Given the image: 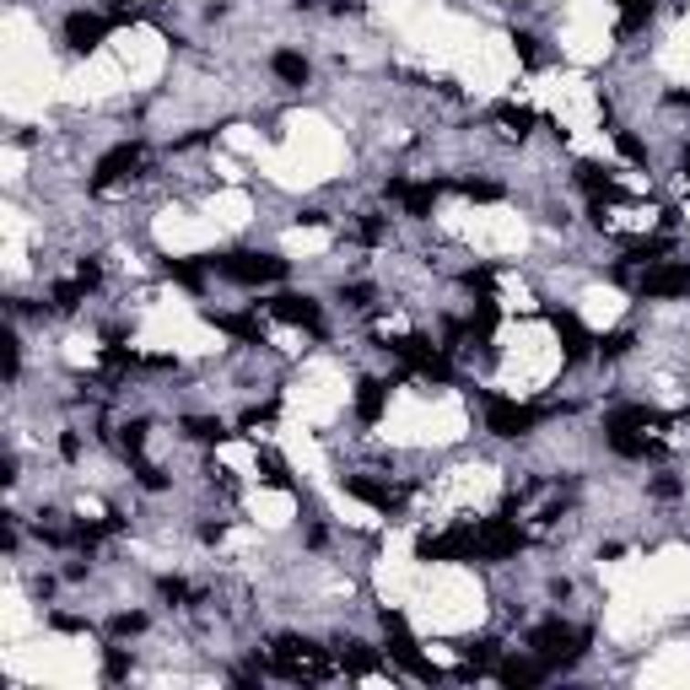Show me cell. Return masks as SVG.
<instances>
[{
    "instance_id": "obj_1",
    "label": "cell",
    "mask_w": 690,
    "mask_h": 690,
    "mask_svg": "<svg viewBox=\"0 0 690 690\" xmlns=\"http://www.w3.org/2000/svg\"><path fill=\"white\" fill-rule=\"evenodd\" d=\"M480 400H486V432L491 437H528L539 421L567 410V404H518V400H502V394H480Z\"/></svg>"
},
{
    "instance_id": "obj_2",
    "label": "cell",
    "mask_w": 690,
    "mask_h": 690,
    "mask_svg": "<svg viewBox=\"0 0 690 690\" xmlns=\"http://www.w3.org/2000/svg\"><path fill=\"white\" fill-rule=\"evenodd\" d=\"M265 669L281 674V680H324L335 664H329L324 647H313V642H302V636H276V653L265 658Z\"/></svg>"
},
{
    "instance_id": "obj_3",
    "label": "cell",
    "mask_w": 690,
    "mask_h": 690,
    "mask_svg": "<svg viewBox=\"0 0 690 690\" xmlns=\"http://www.w3.org/2000/svg\"><path fill=\"white\" fill-rule=\"evenodd\" d=\"M588 642H593V632H588V626H567V621H539V626L528 632V647H534L550 669L577 664V658L588 653Z\"/></svg>"
},
{
    "instance_id": "obj_4",
    "label": "cell",
    "mask_w": 690,
    "mask_h": 690,
    "mask_svg": "<svg viewBox=\"0 0 690 690\" xmlns=\"http://www.w3.org/2000/svg\"><path fill=\"white\" fill-rule=\"evenodd\" d=\"M205 265L237 287H265V281L287 276V259H276V254H222V259H205Z\"/></svg>"
},
{
    "instance_id": "obj_5",
    "label": "cell",
    "mask_w": 690,
    "mask_h": 690,
    "mask_svg": "<svg viewBox=\"0 0 690 690\" xmlns=\"http://www.w3.org/2000/svg\"><path fill=\"white\" fill-rule=\"evenodd\" d=\"M480 556V528H443L415 539V561H475Z\"/></svg>"
},
{
    "instance_id": "obj_6",
    "label": "cell",
    "mask_w": 690,
    "mask_h": 690,
    "mask_svg": "<svg viewBox=\"0 0 690 690\" xmlns=\"http://www.w3.org/2000/svg\"><path fill=\"white\" fill-rule=\"evenodd\" d=\"M389 350L400 356L410 372H421V378H432V383H448V378H454V367H448L443 345H432L426 335H404V340H394Z\"/></svg>"
},
{
    "instance_id": "obj_7",
    "label": "cell",
    "mask_w": 690,
    "mask_h": 690,
    "mask_svg": "<svg viewBox=\"0 0 690 690\" xmlns=\"http://www.w3.org/2000/svg\"><path fill=\"white\" fill-rule=\"evenodd\" d=\"M383 636H389V653H394V664H404L415 680H443V669H432L426 658H421V647H415V636L404 626L400 610H383Z\"/></svg>"
},
{
    "instance_id": "obj_8",
    "label": "cell",
    "mask_w": 690,
    "mask_h": 690,
    "mask_svg": "<svg viewBox=\"0 0 690 690\" xmlns=\"http://www.w3.org/2000/svg\"><path fill=\"white\" fill-rule=\"evenodd\" d=\"M518 550H523V528L513 518H486L480 523V556L486 561H513Z\"/></svg>"
},
{
    "instance_id": "obj_9",
    "label": "cell",
    "mask_w": 690,
    "mask_h": 690,
    "mask_svg": "<svg viewBox=\"0 0 690 690\" xmlns=\"http://www.w3.org/2000/svg\"><path fill=\"white\" fill-rule=\"evenodd\" d=\"M141 157H146V152H141L135 141H124V146H114V152H103L98 168H92V189H114L119 178H130V172L141 168Z\"/></svg>"
},
{
    "instance_id": "obj_10",
    "label": "cell",
    "mask_w": 690,
    "mask_h": 690,
    "mask_svg": "<svg viewBox=\"0 0 690 690\" xmlns=\"http://www.w3.org/2000/svg\"><path fill=\"white\" fill-rule=\"evenodd\" d=\"M109 27H114V16H92V11H70V16H65V44H70L76 55H87V49H98V44L109 38Z\"/></svg>"
},
{
    "instance_id": "obj_11",
    "label": "cell",
    "mask_w": 690,
    "mask_h": 690,
    "mask_svg": "<svg viewBox=\"0 0 690 690\" xmlns=\"http://www.w3.org/2000/svg\"><path fill=\"white\" fill-rule=\"evenodd\" d=\"M550 329H556V340H561V350H567V361H582V356L593 350V335L582 329V319H577V313L550 308Z\"/></svg>"
},
{
    "instance_id": "obj_12",
    "label": "cell",
    "mask_w": 690,
    "mask_h": 690,
    "mask_svg": "<svg viewBox=\"0 0 690 690\" xmlns=\"http://www.w3.org/2000/svg\"><path fill=\"white\" fill-rule=\"evenodd\" d=\"M642 297H690V265H653L642 276Z\"/></svg>"
},
{
    "instance_id": "obj_13",
    "label": "cell",
    "mask_w": 690,
    "mask_h": 690,
    "mask_svg": "<svg viewBox=\"0 0 690 690\" xmlns=\"http://www.w3.org/2000/svg\"><path fill=\"white\" fill-rule=\"evenodd\" d=\"M345 491H350L356 502L378 507V513H394V507H400V491L383 486V480H372V475H345Z\"/></svg>"
},
{
    "instance_id": "obj_14",
    "label": "cell",
    "mask_w": 690,
    "mask_h": 690,
    "mask_svg": "<svg viewBox=\"0 0 690 690\" xmlns=\"http://www.w3.org/2000/svg\"><path fill=\"white\" fill-rule=\"evenodd\" d=\"M270 313L281 319V324H302V329H319L324 319H319V302L313 297H297V291H281L276 302H270Z\"/></svg>"
},
{
    "instance_id": "obj_15",
    "label": "cell",
    "mask_w": 690,
    "mask_h": 690,
    "mask_svg": "<svg viewBox=\"0 0 690 690\" xmlns=\"http://www.w3.org/2000/svg\"><path fill=\"white\" fill-rule=\"evenodd\" d=\"M545 674H550V664H545V658H507V664L497 669V680H502L507 690H528V685H539Z\"/></svg>"
},
{
    "instance_id": "obj_16",
    "label": "cell",
    "mask_w": 690,
    "mask_h": 690,
    "mask_svg": "<svg viewBox=\"0 0 690 690\" xmlns=\"http://www.w3.org/2000/svg\"><path fill=\"white\" fill-rule=\"evenodd\" d=\"M383 404H389V383H378V378H361L356 383V421L361 426H378L383 421Z\"/></svg>"
},
{
    "instance_id": "obj_17",
    "label": "cell",
    "mask_w": 690,
    "mask_h": 690,
    "mask_svg": "<svg viewBox=\"0 0 690 690\" xmlns=\"http://www.w3.org/2000/svg\"><path fill=\"white\" fill-rule=\"evenodd\" d=\"M664 415L653 410V404H621V410H610L604 415V432H615V426H626V432H647V426H658Z\"/></svg>"
},
{
    "instance_id": "obj_18",
    "label": "cell",
    "mask_w": 690,
    "mask_h": 690,
    "mask_svg": "<svg viewBox=\"0 0 690 690\" xmlns=\"http://www.w3.org/2000/svg\"><path fill=\"white\" fill-rule=\"evenodd\" d=\"M443 189H448L443 178H432V183H404V194H400L404 216H432V205H437V194H443Z\"/></svg>"
},
{
    "instance_id": "obj_19",
    "label": "cell",
    "mask_w": 690,
    "mask_h": 690,
    "mask_svg": "<svg viewBox=\"0 0 690 690\" xmlns=\"http://www.w3.org/2000/svg\"><path fill=\"white\" fill-rule=\"evenodd\" d=\"M222 335H232V340H254V345H265V329H259V319H237V313H205Z\"/></svg>"
},
{
    "instance_id": "obj_20",
    "label": "cell",
    "mask_w": 690,
    "mask_h": 690,
    "mask_svg": "<svg viewBox=\"0 0 690 690\" xmlns=\"http://www.w3.org/2000/svg\"><path fill=\"white\" fill-rule=\"evenodd\" d=\"M615 5H621V22H615V33H621V38L642 33V27L653 22V11H658L653 0H615Z\"/></svg>"
},
{
    "instance_id": "obj_21",
    "label": "cell",
    "mask_w": 690,
    "mask_h": 690,
    "mask_svg": "<svg viewBox=\"0 0 690 690\" xmlns=\"http://www.w3.org/2000/svg\"><path fill=\"white\" fill-rule=\"evenodd\" d=\"M577 183H582L588 194H604V200H621V183L610 178V168H599V162H582V168H577Z\"/></svg>"
},
{
    "instance_id": "obj_22",
    "label": "cell",
    "mask_w": 690,
    "mask_h": 690,
    "mask_svg": "<svg viewBox=\"0 0 690 690\" xmlns=\"http://www.w3.org/2000/svg\"><path fill=\"white\" fill-rule=\"evenodd\" d=\"M270 70H276L287 87H302V81H308V59L297 55V49H276V55H270Z\"/></svg>"
},
{
    "instance_id": "obj_23",
    "label": "cell",
    "mask_w": 690,
    "mask_h": 690,
    "mask_svg": "<svg viewBox=\"0 0 690 690\" xmlns=\"http://www.w3.org/2000/svg\"><path fill=\"white\" fill-rule=\"evenodd\" d=\"M340 669L345 674H372V669H378V653L361 647V642H345L340 647Z\"/></svg>"
},
{
    "instance_id": "obj_24",
    "label": "cell",
    "mask_w": 690,
    "mask_h": 690,
    "mask_svg": "<svg viewBox=\"0 0 690 690\" xmlns=\"http://www.w3.org/2000/svg\"><path fill=\"white\" fill-rule=\"evenodd\" d=\"M162 270H168V281H178V287H189V291L205 287V265H194V259H168Z\"/></svg>"
},
{
    "instance_id": "obj_25",
    "label": "cell",
    "mask_w": 690,
    "mask_h": 690,
    "mask_svg": "<svg viewBox=\"0 0 690 690\" xmlns=\"http://www.w3.org/2000/svg\"><path fill=\"white\" fill-rule=\"evenodd\" d=\"M491 114L502 119V124H507V130H513V135H528V130H534V124H539V114H534V109H518V103H497V109H491Z\"/></svg>"
},
{
    "instance_id": "obj_26",
    "label": "cell",
    "mask_w": 690,
    "mask_h": 690,
    "mask_svg": "<svg viewBox=\"0 0 690 690\" xmlns=\"http://www.w3.org/2000/svg\"><path fill=\"white\" fill-rule=\"evenodd\" d=\"M604 437H610V448H615L621 459H647V437H636L626 426H615V432H604Z\"/></svg>"
},
{
    "instance_id": "obj_27",
    "label": "cell",
    "mask_w": 690,
    "mask_h": 690,
    "mask_svg": "<svg viewBox=\"0 0 690 690\" xmlns=\"http://www.w3.org/2000/svg\"><path fill=\"white\" fill-rule=\"evenodd\" d=\"M49 302H55V313H76V308L87 302V287H81V281H59V287L49 291Z\"/></svg>"
},
{
    "instance_id": "obj_28",
    "label": "cell",
    "mask_w": 690,
    "mask_h": 690,
    "mask_svg": "<svg viewBox=\"0 0 690 690\" xmlns=\"http://www.w3.org/2000/svg\"><path fill=\"white\" fill-rule=\"evenodd\" d=\"M183 432H189L194 443H222V437H227V426H222V421H211V415H189V421H183Z\"/></svg>"
},
{
    "instance_id": "obj_29",
    "label": "cell",
    "mask_w": 690,
    "mask_h": 690,
    "mask_svg": "<svg viewBox=\"0 0 690 690\" xmlns=\"http://www.w3.org/2000/svg\"><path fill=\"white\" fill-rule=\"evenodd\" d=\"M497 319H502V313H497V297H480V302H475V319H469V329L486 340V335L497 329Z\"/></svg>"
},
{
    "instance_id": "obj_30",
    "label": "cell",
    "mask_w": 690,
    "mask_h": 690,
    "mask_svg": "<svg viewBox=\"0 0 690 690\" xmlns=\"http://www.w3.org/2000/svg\"><path fill=\"white\" fill-rule=\"evenodd\" d=\"M664 254H669V243H664V237H636V243H626V259H636V265L664 259Z\"/></svg>"
},
{
    "instance_id": "obj_31",
    "label": "cell",
    "mask_w": 690,
    "mask_h": 690,
    "mask_svg": "<svg viewBox=\"0 0 690 690\" xmlns=\"http://www.w3.org/2000/svg\"><path fill=\"white\" fill-rule=\"evenodd\" d=\"M469 200H480V205H491V200H502V183H491V178H464L459 183Z\"/></svg>"
},
{
    "instance_id": "obj_32",
    "label": "cell",
    "mask_w": 690,
    "mask_h": 690,
    "mask_svg": "<svg viewBox=\"0 0 690 690\" xmlns=\"http://www.w3.org/2000/svg\"><path fill=\"white\" fill-rule=\"evenodd\" d=\"M599 345V356H604V361H615V356H626V350H632V329H615V335H604V340H593Z\"/></svg>"
},
{
    "instance_id": "obj_33",
    "label": "cell",
    "mask_w": 690,
    "mask_h": 690,
    "mask_svg": "<svg viewBox=\"0 0 690 690\" xmlns=\"http://www.w3.org/2000/svg\"><path fill=\"white\" fill-rule=\"evenodd\" d=\"M119 443H124L130 459H141V448H146V421H130V426L119 432Z\"/></svg>"
},
{
    "instance_id": "obj_34",
    "label": "cell",
    "mask_w": 690,
    "mask_h": 690,
    "mask_svg": "<svg viewBox=\"0 0 690 690\" xmlns=\"http://www.w3.org/2000/svg\"><path fill=\"white\" fill-rule=\"evenodd\" d=\"M114 636H141L146 632V615L141 610H124V615H114V626H109Z\"/></svg>"
},
{
    "instance_id": "obj_35",
    "label": "cell",
    "mask_w": 690,
    "mask_h": 690,
    "mask_svg": "<svg viewBox=\"0 0 690 690\" xmlns=\"http://www.w3.org/2000/svg\"><path fill=\"white\" fill-rule=\"evenodd\" d=\"M615 146H621V157H626V162H647V146L636 141L632 130H615Z\"/></svg>"
},
{
    "instance_id": "obj_36",
    "label": "cell",
    "mask_w": 690,
    "mask_h": 690,
    "mask_svg": "<svg viewBox=\"0 0 690 690\" xmlns=\"http://www.w3.org/2000/svg\"><path fill=\"white\" fill-rule=\"evenodd\" d=\"M103 674H109V680H124V674H130V653H124V647H109V653H103Z\"/></svg>"
},
{
    "instance_id": "obj_37",
    "label": "cell",
    "mask_w": 690,
    "mask_h": 690,
    "mask_svg": "<svg viewBox=\"0 0 690 690\" xmlns=\"http://www.w3.org/2000/svg\"><path fill=\"white\" fill-rule=\"evenodd\" d=\"M259 469H265V480H270V486H281V491H291V475H287V464L276 459V454H265V459H259Z\"/></svg>"
},
{
    "instance_id": "obj_38",
    "label": "cell",
    "mask_w": 690,
    "mask_h": 690,
    "mask_svg": "<svg viewBox=\"0 0 690 690\" xmlns=\"http://www.w3.org/2000/svg\"><path fill=\"white\" fill-rule=\"evenodd\" d=\"M340 302L345 308H367V302H372V287H367V281H350V287H340Z\"/></svg>"
},
{
    "instance_id": "obj_39",
    "label": "cell",
    "mask_w": 690,
    "mask_h": 690,
    "mask_svg": "<svg viewBox=\"0 0 690 690\" xmlns=\"http://www.w3.org/2000/svg\"><path fill=\"white\" fill-rule=\"evenodd\" d=\"M491 281H497V270H491V265H480V270H469V276H464V287L480 291V297H491Z\"/></svg>"
},
{
    "instance_id": "obj_40",
    "label": "cell",
    "mask_w": 690,
    "mask_h": 690,
    "mask_svg": "<svg viewBox=\"0 0 690 690\" xmlns=\"http://www.w3.org/2000/svg\"><path fill=\"white\" fill-rule=\"evenodd\" d=\"M513 49L523 65H539V44H534V33H513Z\"/></svg>"
},
{
    "instance_id": "obj_41",
    "label": "cell",
    "mask_w": 690,
    "mask_h": 690,
    "mask_svg": "<svg viewBox=\"0 0 690 690\" xmlns=\"http://www.w3.org/2000/svg\"><path fill=\"white\" fill-rule=\"evenodd\" d=\"M135 475H141V486H146V491H162V486H168V475H162V469H152V464H141V459H135Z\"/></svg>"
},
{
    "instance_id": "obj_42",
    "label": "cell",
    "mask_w": 690,
    "mask_h": 690,
    "mask_svg": "<svg viewBox=\"0 0 690 690\" xmlns=\"http://www.w3.org/2000/svg\"><path fill=\"white\" fill-rule=\"evenodd\" d=\"M76 281H81V287H87V291L98 287V281H103V270H98V259H81V265H76Z\"/></svg>"
},
{
    "instance_id": "obj_43",
    "label": "cell",
    "mask_w": 690,
    "mask_h": 690,
    "mask_svg": "<svg viewBox=\"0 0 690 690\" xmlns=\"http://www.w3.org/2000/svg\"><path fill=\"white\" fill-rule=\"evenodd\" d=\"M162 599L183 604V599H189V582H183V577H162Z\"/></svg>"
},
{
    "instance_id": "obj_44",
    "label": "cell",
    "mask_w": 690,
    "mask_h": 690,
    "mask_svg": "<svg viewBox=\"0 0 690 690\" xmlns=\"http://www.w3.org/2000/svg\"><path fill=\"white\" fill-rule=\"evenodd\" d=\"M49 626H55V632H92V626H87V621H81V615H49Z\"/></svg>"
},
{
    "instance_id": "obj_45",
    "label": "cell",
    "mask_w": 690,
    "mask_h": 690,
    "mask_svg": "<svg viewBox=\"0 0 690 690\" xmlns=\"http://www.w3.org/2000/svg\"><path fill=\"white\" fill-rule=\"evenodd\" d=\"M653 497L674 502V497H680V480H674V475H658V480H653Z\"/></svg>"
},
{
    "instance_id": "obj_46",
    "label": "cell",
    "mask_w": 690,
    "mask_h": 690,
    "mask_svg": "<svg viewBox=\"0 0 690 690\" xmlns=\"http://www.w3.org/2000/svg\"><path fill=\"white\" fill-rule=\"evenodd\" d=\"M356 237H361V243H383V222H378V216H367V222L356 227Z\"/></svg>"
},
{
    "instance_id": "obj_47",
    "label": "cell",
    "mask_w": 690,
    "mask_h": 690,
    "mask_svg": "<svg viewBox=\"0 0 690 690\" xmlns=\"http://www.w3.org/2000/svg\"><path fill=\"white\" fill-rule=\"evenodd\" d=\"M59 454H65V459H76V454H81V437H76V432H70V437H59Z\"/></svg>"
},
{
    "instance_id": "obj_48",
    "label": "cell",
    "mask_w": 690,
    "mask_h": 690,
    "mask_svg": "<svg viewBox=\"0 0 690 690\" xmlns=\"http://www.w3.org/2000/svg\"><path fill=\"white\" fill-rule=\"evenodd\" d=\"M669 103H674V109H690V92H669Z\"/></svg>"
},
{
    "instance_id": "obj_49",
    "label": "cell",
    "mask_w": 690,
    "mask_h": 690,
    "mask_svg": "<svg viewBox=\"0 0 690 690\" xmlns=\"http://www.w3.org/2000/svg\"><path fill=\"white\" fill-rule=\"evenodd\" d=\"M297 5H319V0H297Z\"/></svg>"
},
{
    "instance_id": "obj_50",
    "label": "cell",
    "mask_w": 690,
    "mask_h": 690,
    "mask_svg": "<svg viewBox=\"0 0 690 690\" xmlns=\"http://www.w3.org/2000/svg\"><path fill=\"white\" fill-rule=\"evenodd\" d=\"M685 168H690V152H685Z\"/></svg>"
},
{
    "instance_id": "obj_51",
    "label": "cell",
    "mask_w": 690,
    "mask_h": 690,
    "mask_svg": "<svg viewBox=\"0 0 690 690\" xmlns=\"http://www.w3.org/2000/svg\"><path fill=\"white\" fill-rule=\"evenodd\" d=\"M114 5H119V0H114Z\"/></svg>"
}]
</instances>
